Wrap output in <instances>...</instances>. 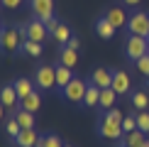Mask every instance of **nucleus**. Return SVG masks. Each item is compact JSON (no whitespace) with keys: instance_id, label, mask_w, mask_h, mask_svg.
Here are the masks:
<instances>
[{"instance_id":"nucleus-9","label":"nucleus","mask_w":149,"mask_h":147,"mask_svg":"<svg viewBox=\"0 0 149 147\" xmlns=\"http://www.w3.org/2000/svg\"><path fill=\"white\" fill-rule=\"evenodd\" d=\"M105 17H108V20L115 24V29L127 27V20H130V15H127V12L120 8V5H110V8L105 10Z\"/></svg>"},{"instance_id":"nucleus-23","label":"nucleus","mask_w":149,"mask_h":147,"mask_svg":"<svg viewBox=\"0 0 149 147\" xmlns=\"http://www.w3.org/2000/svg\"><path fill=\"white\" fill-rule=\"evenodd\" d=\"M15 118H17V123H20L22 130H27V127H34V113H29V110L17 108V110H15Z\"/></svg>"},{"instance_id":"nucleus-39","label":"nucleus","mask_w":149,"mask_h":147,"mask_svg":"<svg viewBox=\"0 0 149 147\" xmlns=\"http://www.w3.org/2000/svg\"><path fill=\"white\" fill-rule=\"evenodd\" d=\"M0 5H3V0H0Z\"/></svg>"},{"instance_id":"nucleus-40","label":"nucleus","mask_w":149,"mask_h":147,"mask_svg":"<svg viewBox=\"0 0 149 147\" xmlns=\"http://www.w3.org/2000/svg\"><path fill=\"white\" fill-rule=\"evenodd\" d=\"M147 42H149V37H147Z\"/></svg>"},{"instance_id":"nucleus-15","label":"nucleus","mask_w":149,"mask_h":147,"mask_svg":"<svg viewBox=\"0 0 149 147\" xmlns=\"http://www.w3.org/2000/svg\"><path fill=\"white\" fill-rule=\"evenodd\" d=\"M73 69H69V66H64V64H56V86L59 88H66L71 81H73Z\"/></svg>"},{"instance_id":"nucleus-5","label":"nucleus","mask_w":149,"mask_h":147,"mask_svg":"<svg viewBox=\"0 0 149 147\" xmlns=\"http://www.w3.org/2000/svg\"><path fill=\"white\" fill-rule=\"evenodd\" d=\"M86 91H88V81L76 76L66 88H61V93H64V101H69V103H83Z\"/></svg>"},{"instance_id":"nucleus-36","label":"nucleus","mask_w":149,"mask_h":147,"mask_svg":"<svg viewBox=\"0 0 149 147\" xmlns=\"http://www.w3.org/2000/svg\"><path fill=\"white\" fill-rule=\"evenodd\" d=\"M142 147H149V140H147V142H144V145H142Z\"/></svg>"},{"instance_id":"nucleus-11","label":"nucleus","mask_w":149,"mask_h":147,"mask_svg":"<svg viewBox=\"0 0 149 147\" xmlns=\"http://www.w3.org/2000/svg\"><path fill=\"white\" fill-rule=\"evenodd\" d=\"M110 88H115V93L117 96H127V93H132L130 91V76H127V71H113V86Z\"/></svg>"},{"instance_id":"nucleus-8","label":"nucleus","mask_w":149,"mask_h":147,"mask_svg":"<svg viewBox=\"0 0 149 147\" xmlns=\"http://www.w3.org/2000/svg\"><path fill=\"white\" fill-rule=\"evenodd\" d=\"M29 8H32L34 17L42 22L54 17V0H29Z\"/></svg>"},{"instance_id":"nucleus-30","label":"nucleus","mask_w":149,"mask_h":147,"mask_svg":"<svg viewBox=\"0 0 149 147\" xmlns=\"http://www.w3.org/2000/svg\"><path fill=\"white\" fill-rule=\"evenodd\" d=\"M134 66H137V71L142 74V76L149 78V54H147V57H142V59H137V61H134Z\"/></svg>"},{"instance_id":"nucleus-1","label":"nucleus","mask_w":149,"mask_h":147,"mask_svg":"<svg viewBox=\"0 0 149 147\" xmlns=\"http://www.w3.org/2000/svg\"><path fill=\"white\" fill-rule=\"evenodd\" d=\"M122 118H125V115L117 108L105 110V115L100 118V125H98L100 137H105V140H122L125 137V132H122Z\"/></svg>"},{"instance_id":"nucleus-21","label":"nucleus","mask_w":149,"mask_h":147,"mask_svg":"<svg viewBox=\"0 0 149 147\" xmlns=\"http://www.w3.org/2000/svg\"><path fill=\"white\" fill-rule=\"evenodd\" d=\"M144 142H147V135L142 130H132V132H127L125 137H122V145L125 147H142Z\"/></svg>"},{"instance_id":"nucleus-2","label":"nucleus","mask_w":149,"mask_h":147,"mask_svg":"<svg viewBox=\"0 0 149 147\" xmlns=\"http://www.w3.org/2000/svg\"><path fill=\"white\" fill-rule=\"evenodd\" d=\"M147 54H149V42H147V37L127 34V39H125V57L132 59V61H137V59H142V57H147Z\"/></svg>"},{"instance_id":"nucleus-3","label":"nucleus","mask_w":149,"mask_h":147,"mask_svg":"<svg viewBox=\"0 0 149 147\" xmlns=\"http://www.w3.org/2000/svg\"><path fill=\"white\" fill-rule=\"evenodd\" d=\"M127 34H137V37H149V12L137 10L130 15L127 20Z\"/></svg>"},{"instance_id":"nucleus-33","label":"nucleus","mask_w":149,"mask_h":147,"mask_svg":"<svg viewBox=\"0 0 149 147\" xmlns=\"http://www.w3.org/2000/svg\"><path fill=\"white\" fill-rule=\"evenodd\" d=\"M3 5H5V8H10V10H15V8H20V5H22V0H3Z\"/></svg>"},{"instance_id":"nucleus-29","label":"nucleus","mask_w":149,"mask_h":147,"mask_svg":"<svg viewBox=\"0 0 149 147\" xmlns=\"http://www.w3.org/2000/svg\"><path fill=\"white\" fill-rule=\"evenodd\" d=\"M20 130H22V127H20V123H17V118H10L8 123H5V132H8L12 140H15L17 135H20Z\"/></svg>"},{"instance_id":"nucleus-28","label":"nucleus","mask_w":149,"mask_h":147,"mask_svg":"<svg viewBox=\"0 0 149 147\" xmlns=\"http://www.w3.org/2000/svg\"><path fill=\"white\" fill-rule=\"evenodd\" d=\"M132 130H137V113H132V115H125L122 118V132H132Z\"/></svg>"},{"instance_id":"nucleus-16","label":"nucleus","mask_w":149,"mask_h":147,"mask_svg":"<svg viewBox=\"0 0 149 147\" xmlns=\"http://www.w3.org/2000/svg\"><path fill=\"white\" fill-rule=\"evenodd\" d=\"M12 86H15V91H17V98H20V101H22V98H27L29 93H32V91H34V83H32V78H15V83H12Z\"/></svg>"},{"instance_id":"nucleus-38","label":"nucleus","mask_w":149,"mask_h":147,"mask_svg":"<svg viewBox=\"0 0 149 147\" xmlns=\"http://www.w3.org/2000/svg\"><path fill=\"white\" fill-rule=\"evenodd\" d=\"M147 88H149V78H147Z\"/></svg>"},{"instance_id":"nucleus-42","label":"nucleus","mask_w":149,"mask_h":147,"mask_svg":"<svg viewBox=\"0 0 149 147\" xmlns=\"http://www.w3.org/2000/svg\"><path fill=\"white\" fill-rule=\"evenodd\" d=\"M122 147H125V145H122Z\"/></svg>"},{"instance_id":"nucleus-14","label":"nucleus","mask_w":149,"mask_h":147,"mask_svg":"<svg viewBox=\"0 0 149 147\" xmlns=\"http://www.w3.org/2000/svg\"><path fill=\"white\" fill-rule=\"evenodd\" d=\"M37 140H39L37 130L34 127H27V130H20V135L15 137V145L17 147H37Z\"/></svg>"},{"instance_id":"nucleus-18","label":"nucleus","mask_w":149,"mask_h":147,"mask_svg":"<svg viewBox=\"0 0 149 147\" xmlns=\"http://www.w3.org/2000/svg\"><path fill=\"white\" fill-rule=\"evenodd\" d=\"M130 101H132V108L137 110V113L149 108V96H147V91H132V93H130Z\"/></svg>"},{"instance_id":"nucleus-10","label":"nucleus","mask_w":149,"mask_h":147,"mask_svg":"<svg viewBox=\"0 0 149 147\" xmlns=\"http://www.w3.org/2000/svg\"><path fill=\"white\" fill-rule=\"evenodd\" d=\"M91 83H95L98 88H110V86H113V71L105 69V66L93 69V74H91Z\"/></svg>"},{"instance_id":"nucleus-34","label":"nucleus","mask_w":149,"mask_h":147,"mask_svg":"<svg viewBox=\"0 0 149 147\" xmlns=\"http://www.w3.org/2000/svg\"><path fill=\"white\" fill-rule=\"evenodd\" d=\"M122 3H125V5H132V8H134V5H139L142 0H122Z\"/></svg>"},{"instance_id":"nucleus-32","label":"nucleus","mask_w":149,"mask_h":147,"mask_svg":"<svg viewBox=\"0 0 149 147\" xmlns=\"http://www.w3.org/2000/svg\"><path fill=\"white\" fill-rule=\"evenodd\" d=\"M64 47L73 49V52H78V49H81V39H78V37H71V39H69V44H64Z\"/></svg>"},{"instance_id":"nucleus-6","label":"nucleus","mask_w":149,"mask_h":147,"mask_svg":"<svg viewBox=\"0 0 149 147\" xmlns=\"http://www.w3.org/2000/svg\"><path fill=\"white\" fill-rule=\"evenodd\" d=\"M20 34L24 37V39H32V42H39L42 44V42L49 37V29H47V24L42 20H32V22H27V24L20 27Z\"/></svg>"},{"instance_id":"nucleus-27","label":"nucleus","mask_w":149,"mask_h":147,"mask_svg":"<svg viewBox=\"0 0 149 147\" xmlns=\"http://www.w3.org/2000/svg\"><path fill=\"white\" fill-rule=\"evenodd\" d=\"M137 130L149 135V110H139L137 113Z\"/></svg>"},{"instance_id":"nucleus-35","label":"nucleus","mask_w":149,"mask_h":147,"mask_svg":"<svg viewBox=\"0 0 149 147\" xmlns=\"http://www.w3.org/2000/svg\"><path fill=\"white\" fill-rule=\"evenodd\" d=\"M3 113H5V106H3V103H0V118H3Z\"/></svg>"},{"instance_id":"nucleus-12","label":"nucleus","mask_w":149,"mask_h":147,"mask_svg":"<svg viewBox=\"0 0 149 147\" xmlns=\"http://www.w3.org/2000/svg\"><path fill=\"white\" fill-rule=\"evenodd\" d=\"M115 32H117V29H115V24L110 22L105 15L95 20V34L100 37V39H113V37H115Z\"/></svg>"},{"instance_id":"nucleus-24","label":"nucleus","mask_w":149,"mask_h":147,"mask_svg":"<svg viewBox=\"0 0 149 147\" xmlns=\"http://www.w3.org/2000/svg\"><path fill=\"white\" fill-rule=\"evenodd\" d=\"M37 147H64V142H61L59 135L44 132V135H39V140H37Z\"/></svg>"},{"instance_id":"nucleus-26","label":"nucleus","mask_w":149,"mask_h":147,"mask_svg":"<svg viewBox=\"0 0 149 147\" xmlns=\"http://www.w3.org/2000/svg\"><path fill=\"white\" fill-rule=\"evenodd\" d=\"M52 37H54V39L59 42L61 47H64V44H69V39H71L73 34H71V29H69V24H64V22H61L59 27H56V32H54Z\"/></svg>"},{"instance_id":"nucleus-41","label":"nucleus","mask_w":149,"mask_h":147,"mask_svg":"<svg viewBox=\"0 0 149 147\" xmlns=\"http://www.w3.org/2000/svg\"><path fill=\"white\" fill-rule=\"evenodd\" d=\"M64 147H69V145H64Z\"/></svg>"},{"instance_id":"nucleus-22","label":"nucleus","mask_w":149,"mask_h":147,"mask_svg":"<svg viewBox=\"0 0 149 147\" xmlns=\"http://www.w3.org/2000/svg\"><path fill=\"white\" fill-rule=\"evenodd\" d=\"M59 64L73 69V66L78 64V52H73V49H69V47H61V52H59Z\"/></svg>"},{"instance_id":"nucleus-20","label":"nucleus","mask_w":149,"mask_h":147,"mask_svg":"<svg viewBox=\"0 0 149 147\" xmlns=\"http://www.w3.org/2000/svg\"><path fill=\"white\" fill-rule=\"evenodd\" d=\"M115 88H100V103H98V108H103V110H113L115 108Z\"/></svg>"},{"instance_id":"nucleus-25","label":"nucleus","mask_w":149,"mask_h":147,"mask_svg":"<svg viewBox=\"0 0 149 147\" xmlns=\"http://www.w3.org/2000/svg\"><path fill=\"white\" fill-rule=\"evenodd\" d=\"M22 52L24 54H27V57H42V44H39V42H32V39H22Z\"/></svg>"},{"instance_id":"nucleus-31","label":"nucleus","mask_w":149,"mask_h":147,"mask_svg":"<svg viewBox=\"0 0 149 147\" xmlns=\"http://www.w3.org/2000/svg\"><path fill=\"white\" fill-rule=\"evenodd\" d=\"M44 24H47V29H49V34H54V32H56V27H59L61 22L56 20V17H52V20H47Z\"/></svg>"},{"instance_id":"nucleus-17","label":"nucleus","mask_w":149,"mask_h":147,"mask_svg":"<svg viewBox=\"0 0 149 147\" xmlns=\"http://www.w3.org/2000/svg\"><path fill=\"white\" fill-rule=\"evenodd\" d=\"M20 108L29 110V113H37V110L42 108V96L37 93V91H32L27 98H22V101H20Z\"/></svg>"},{"instance_id":"nucleus-4","label":"nucleus","mask_w":149,"mask_h":147,"mask_svg":"<svg viewBox=\"0 0 149 147\" xmlns=\"http://www.w3.org/2000/svg\"><path fill=\"white\" fill-rule=\"evenodd\" d=\"M34 83H37V88H39V91H52L54 86H56V66H49V64L37 66Z\"/></svg>"},{"instance_id":"nucleus-7","label":"nucleus","mask_w":149,"mask_h":147,"mask_svg":"<svg viewBox=\"0 0 149 147\" xmlns=\"http://www.w3.org/2000/svg\"><path fill=\"white\" fill-rule=\"evenodd\" d=\"M17 47H22L17 29H15V27H5L3 32H0V52L12 54V52H17Z\"/></svg>"},{"instance_id":"nucleus-13","label":"nucleus","mask_w":149,"mask_h":147,"mask_svg":"<svg viewBox=\"0 0 149 147\" xmlns=\"http://www.w3.org/2000/svg\"><path fill=\"white\" fill-rule=\"evenodd\" d=\"M17 101H20V98H17V91H15V86H12V83L0 88V103H3L5 108L17 110Z\"/></svg>"},{"instance_id":"nucleus-37","label":"nucleus","mask_w":149,"mask_h":147,"mask_svg":"<svg viewBox=\"0 0 149 147\" xmlns=\"http://www.w3.org/2000/svg\"><path fill=\"white\" fill-rule=\"evenodd\" d=\"M3 29H5V27H3V22H0V32H3Z\"/></svg>"},{"instance_id":"nucleus-19","label":"nucleus","mask_w":149,"mask_h":147,"mask_svg":"<svg viewBox=\"0 0 149 147\" xmlns=\"http://www.w3.org/2000/svg\"><path fill=\"white\" fill-rule=\"evenodd\" d=\"M98 103H100V88H98L95 83H88V91H86V98H83V103H81V106L95 108Z\"/></svg>"}]
</instances>
